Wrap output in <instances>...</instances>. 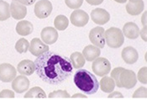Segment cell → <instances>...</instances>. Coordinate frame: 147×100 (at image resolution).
Returning a JSON list of instances; mask_svg holds the SVG:
<instances>
[{"label":"cell","mask_w":147,"mask_h":100,"mask_svg":"<svg viewBox=\"0 0 147 100\" xmlns=\"http://www.w3.org/2000/svg\"><path fill=\"white\" fill-rule=\"evenodd\" d=\"M35 72L45 82L51 85H60L72 74L73 67L71 60L65 56L46 51L34 60Z\"/></svg>","instance_id":"obj_1"},{"label":"cell","mask_w":147,"mask_h":100,"mask_svg":"<svg viewBox=\"0 0 147 100\" xmlns=\"http://www.w3.org/2000/svg\"><path fill=\"white\" fill-rule=\"evenodd\" d=\"M73 82L77 88L85 94L91 95L98 92L99 82L97 78L86 69H80L75 72Z\"/></svg>","instance_id":"obj_2"},{"label":"cell","mask_w":147,"mask_h":100,"mask_svg":"<svg viewBox=\"0 0 147 100\" xmlns=\"http://www.w3.org/2000/svg\"><path fill=\"white\" fill-rule=\"evenodd\" d=\"M105 44L111 48H119L124 44L125 37L120 29L111 27L104 31Z\"/></svg>","instance_id":"obj_3"},{"label":"cell","mask_w":147,"mask_h":100,"mask_svg":"<svg viewBox=\"0 0 147 100\" xmlns=\"http://www.w3.org/2000/svg\"><path fill=\"white\" fill-rule=\"evenodd\" d=\"M137 83V78L136 73L131 70H127L124 67L119 72V87L130 89L134 88Z\"/></svg>","instance_id":"obj_4"},{"label":"cell","mask_w":147,"mask_h":100,"mask_svg":"<svg viewBox=\"0 0 147 100\" xmlns=\"http://www.w3.org/2000/svg\"><path fill=\"white\" fill-rule=\"evenodd\" d=\"M92 61V69L94 74L99 77H103L109 73L111 70V64L108 59L104 57H98Z\"/></svg>","instance_id":"obj_5"},{"label":"cell","mask_w":147,"mask_h":100,"mask_svg":"<svg viewBox=\"0 0 147 100\" xmlns=\"http://www.w3.org/2000/svg\"><path fill=\"white\" fill-rule=\"evenodd\" d=\"M52 12V4L49 0H40L34 5V14L39 19H45Z\"/></svg>","instance_id":"obj_6"},{"label":"cell","mask_w":147,"mask_h":100,"mask_svg":"<svg viewBox=\"0 0 147 100\" xmlns=\"http://www.w3.org/2000/svg\"><path fill=\"white\" fill-rule=\"evenodd\" d=\"M17 71L15 67L9 63L0 65V81L3 82H10L16 78Z\"/></svg>","instance_id":"obj_7"},{"label":"cell","mask_w":147,"mask_h":100,"mask_svg":"<svg viewBox=\"0 0 147 100\" xmlns=\"http://www.w3.org/2000/svg\"><path fill=\"white\" fill-rule=\"evenodd\" d=\"M104 29L102 27H95L92 29L89 33V40L92 45L103 48L105 45V38H104Z\"/></svg>","instance_id":"obj_8"},{"label":"cell","mask_w":147,"mask_h":100,"mask_svg":"<svg viewBox=\"0 0 147 100\" xmlns=\"http://www.w3.org/2000/svg\"><path fill=\"white\" fill-rule=\"evenodd\" d=\"M70 20L73 25L77 27H83L89 21V16L83 10L76 9L71 13Z\"/></svg>","instance_id":"obj_9"},{"label":"cell","mask_w":147,"mask_h":100,"mask_svg":"<svg viewBox=\"0 0 147 100\" xmlns=\"http://www.w3.org/2000/svg\"><path fill=\"white\" fill-rule=\"evenodd\" d=\"M91 18L92 20L95 24L102 25L105 24L109 21L110 20V14L109 13L100 8H97L91 12Z\"/></svg>","instance_id":"obj_10"},{"label":"cell","mask_w":147,"mask_h":100,"mask_svg":"<svg viewBox=\"0 0 147 100\" xmlns=\"http://www.w3.org/2000/svg\"><path fill=\"white\" fill-rule=\"evenodd\" d=\"M29 51L33 56H39L40 55L48 51L49 46H48V45L44 43L42 41H40V39L34 38L30 44Z\"/></svg>","instance_id":"obj_11"},{"label":"cell","mask_w":147,"mask_h":100,"mask_svg":"<svg viewBox=\"0 0 147 100\" xmlns=\"http://www.w3.org/2000/svg\"><path fill=\"white\" fill-rule=\"evenodd\" d=\"M30 87V80L24 75L16 77L12 81V89L17 93H22Z\"/></svg>","instance_id":"obj_12"},{"label":"cell","mask_w":147,"mask_h":100,"mask_svg":"<svg viewBox=\"0 0 147 100\" xmlns=\"http://www.w3.org/2000/svg\"><path fill=\"white\" fill-rule=\"evenodd\" d=\"M10 14L11 16L17 20H23L27 14V8L22 3L13 1L10 4Z\"/></svg>","instance_id":"obj_13"},{"label":"cell","mask_w":147,"mask_h":100,"mask_svg":"<svg viewBox=\"0 0 147 100\" xmlns=\"http://www.w3.org/2000/svg\"><path fill=\"white\" fill-rule=\"evenodd\" d=\"M41 41L46 45H52L56 43L58 39V33L53 27H45L41 30Z\"/></svg>","instance_id":"obj_14"},{"label":"cell","mask_w":147,"mask_h":100,"mask_svg":"<svg viewBox=\"0 0 147 100\" xmlns=\"http://www.w3.org/2000/svg\"><path fill=\"white\" fill-rule=\"evenodd\" d=\"M145 4L143 0H129L125 6L126 11L130 15H139L144 10Z\"/></svg>","instance_id":"obj_15"},{"label":"cell","mask_w":147,"mask_h":100,"mask_svg":"<svg viewBox=\"0 0 147 100\" xmlns=\"http://www.w3.org/2000/svg\"><path fill=\"white\" fill-rule=\"evenodd\" d=\"M17 71L24 76H30L34 73L35 71L34 61L30 60H23L21 61L18 66H17Z\"/></svg>","instance_id":"obj_16"},{"label":"cell","mask_w":147,"mask_h":100,"mask_svg":"<svg viewBox=\"0 0 147 100\" xmlns=\"http://www.w3.org/2000/svg\"><path fill=\"white\" fill-rule=\"evenodd\" d=\"M122 58L127 64H134L136 63L139 58L138 52L136 49L132 46H127L122 51Z\"/></svg>","instance_id":"obj_17"},{"label":"cell","mask_w":147,"mask_h":100,"mask_svg":"<svg viewBox=\"0 0 147 100\" xmlns=\"http://www.w3.org/2000/svg\"><path fill=\"white\" fill-rule=\"evenodd\" d=\"M123 34L128 39L134 40L139 37L140 35V29L138 25L134 22H128L125 24L123 27Z\"/></svg>","instance_id":"obj_18"},{"label":"cell","mask_w":147,"mask_h":100,"mask_svg":"<svg viewBox=\"0 0 147 100\" xmlns=\"http://www.w3.org/2000/svg\"><path fill=\"white\" fill-rule=\"evenodd\" d=\"M100 48L94 45H87L83 51H82V55L84 56V58L88 61H94L96 58L99 57L100 56Z\"/></svg>","instance_id":"obj_19"},{"label":"cell","mask_w":147,"mask_h":100,"mask_svg":"<svg viewBox=\"0 0 147 100\" xmlns=\"http://www.w3.org/2000/svg\"><path fill=\"white\" fill-rule=\"evenodd\" d=\"M33 30H34L33 24L27 20H21L16 25V32L22 36L30 34L33 32Z\"/></svg>","instance_id":"obj_20"},{"label":"cell","mask_w":147,"mask_h":100,"mask_svg":"<svg viewBox=\"0 0 147 100\" xmlns=\"http://www.w3.org/2000/svg\"><path fill=\"white\" fill-rule=\"evenodd\" d=\"M114 87H115V82L111 77L109 78L107 76H103V78L101 79L99 82V88L101 89L102 92L107 93L113 92Z\"/></svg>","instance_id":"obj_21"},{"label":"cell","mask_w":147,"mask_h":100,"mask_svg":"<svg viewBox=\"0 0 147 100\" xmlns=\"http://www.w3.org/2000/svg\"><path fill=\"white\" fill-rule=\"evenodd\" d=\"M46 94L40 87H33L24 95V99H45Z\"/></svg>","instance_id":"obj_22"},{"label":"cell","mask_w":147,"mask_h":100,"mask_svg":"<svg viewBox=\"0 0 147 100\" xmlns=\"http://www.w3.org/2000/svg\"><path fill=\"white\" fill-rule=\"evenodd\" d=\"M70 60H71L72 67L76 69H79L81 67H83L85 65V61H86L83 55L78 51L74 52L71 55Z\"/></svg>","instance_id":"obj_23"},{"label":"cell","mask_w":147,"mask_h":100,"mask_svg":"<svg viewBox=\"0 0 147 100\" xmlns=\"http://www.w3.org/2000/svg\"><path fill=\"white\" fill-rule=\"evenodd\" d=\"M10 16V5L7 2L0 0V21L7 20Z\"/></svg>","instance_id":"obj_24"},{"label":"cell","mask_w":147,"mask_h":100,"mask_svg":"<svg viewBox=\"0 0 147 100\" xmlns=\"http://www.w3.org/2000/svg\"><path fill=\"white\" fill-rule=\"evenodd\" d=\"M54 25L58 30H65L69 25V20L65 15H58L54 20Z\"/></svg>","instance_id":"obj_25"},{"label":"cell","mask_w":147,"mask_h":100,"mask_svg":"<svg viewBox=\"0 0 147 100\" xmlns=\"http://www.w3.org/2000/svg\"><path fill=\"white\" fill-rule=\"evenodd\" d=\"M29 47H30V43L24 38L20 39L15 44V50L17 51V52L20 54L26 53L29 50Z\"/></svg>","instance_id":"obj_26"},{"label":"cell","mask_w":147,"mask_h":100,"mask_svg":"<svg viewBox=\"0 0 147 100\" xmlns=\"http://www.w3.org/2000/svg\"><path fill=\"white\" fill-rule=\"evenodd\" d=\"M49 99H70V95L66 90H57L54 92H51L49 96Z\"/></svg>","instance_id":"obj_27"},{"label":"cell","mask_w":147,"mask_h":100,"mask_svg":"<svg viewBox=\"0 0 147 100\" xmlns=\"http://www.w3.org/2000/svg\"><path fill=\"white\" fill-rule=\"evenodd\" d=\"M68 8L72 9H78L83 3V0H65Z\"/></svg>","instance_id":"obj_28"},{"label":"cell","mask_w":147,"mask_h":100,"mask_svg":"<svg viewBox=\"0 0 147 100\" xmlns=\"http://www.w3.org/2000/svg\"><path fill=\"white\" fill-rule=\"evenodd\" d=\"M147 89L145 87H140L133 94V99H146Z\"/></svg>","instance_id":"obj_29"},{"label":"cell","mask_w":147,"mask_h":100,"mask_svg":"<svg viewBox=\"0 0 147 100\" xmlns=\"http://www.w3.org/2000/svg\"><path fill=\"white\" fill-rule=\"evenodd\" d=\"M146 74H147L146 67H141V68L139 70V72H138V74H137V78H138V80H139L141 83H143V84H146L147 83Z\"/></svg>","instance_id":"obj_30"},{"label":"cell","mask_w":147,"mask_h":100,"mask_svg":"<svg viewBox=\"0 0 147 100\" xmlns=\"http://www.w3.org/2000/svg\"><path fill=\"white\" fill-rule=\"evenodd\" d=\"M14 93L9 89H4L0 92V99H13Z\"/></svg>","instance_id":"obj_31"},{"label":"cell","mask_w":147,"mask_h":100,"mask_svg":"<svg viewBox=\"0 0 147 100\" xmlns=\"http://www.w3.org/2000/svg\"><path fill=\"white\" fill-rule=\"evenodd\" d=\"M13 1H16V2H19L20 3H22L25 6H30V5H32L34 4V3L36 2V0H13Z\"/></svg>","instance_id":"obj_32"},{"label":"cell","mask_w":147,"mask_h":100,"mask_svg":"<svg viewBox=\"0 0 147 100\" xmlns=\"http://www.w3.org/2000/svg\"><path fill=\"white\" fill-rule=\"evenodd\" d=\"M123 98H124V96L119 92H113L111 94L109 95V99H123Z\"/></svg>","instance_id":"obj_33"},{"label":"cell","mask_w":147,"mask_h":100,"mask_svg":"<svg viewBox=\"0 0 147 100\" xmlns=\"http://www.w3.org/2000/svg\"><path fill=\"white\" fill-rule=\"evenodd\" d=\"M140 34L142 40H143L144 41H146V26H145V27L141 30V31H140Z\"/></svg>","instance_id":"obj_34"},{"label":"cell","mask_w":147,"mask_h":100,"mask_svg":"<svg viewBox=\"0 0 147 100\" xmlns=\"http://www.w3.org/2000/svg\"><path fill=\"white\" fill-rule=\"evenodd\" d=\"M86 1L91 5H99L103 2V0H86Z\"/></svg>","instance_id":"obj_35"},{"label":"cell","mask_w":147,"mask_h":100,"mask_svg":"<svg viewBox=\"0 0 147 100\" xmlns=\"http://www.w3.org/2000/svg\"><path fill=\"white\" fill-rule=\"evenodd\" d=\"M141 22L143 24V26H146V11L143 14V16L141 18Z\"/></svg>","instance_id":"obj_36"},{"label":"cell","mask_w":147,"mask_h":100,"mask_svg":"<svg viewBox=\"0 0 147 100\" xmlns=\"http://www.w3.org/2000/svg\"><path fill=\"white\" fill-rule=\"evenodd\" d=\"M71 99H87V97L80 93H77L76 95H73L72 97H71Z\"/></svg>","instance_id":"obj_37"},{"label":"cell","mask_w":147,"mask_h":100,"mask_svg":"<svg viewBox=\"0 0 147 100\" xmlns=\"http://www.w3.org/2000/svg\"><path fill=\"white\" fill-rule=\"evenodd\" d=\"M114 1L117 3H125L127 2V0H114Z\"/></svg>","instance_id":"obj_38"}]
</instances>
